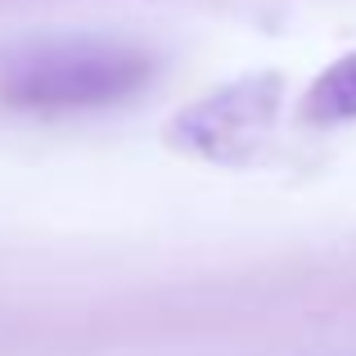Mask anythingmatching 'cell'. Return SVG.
Returning a JSON list of instances; mask_svg holds the SVG:
<instances>
[{
  "mask_svg": "<svg viewBox=\"0 0 356 356\" xmlns=\"http://www.w3.org/2000/svg\"><path fill=\"white\" fill-rule=\"evenodd\" d=\"M149 50L113 36H54L9 54L0 99L23 113H86L131 99L149 86Z\"/></svg>",
  "mask_w": 356,
  "mask_h": 356,
  "instance_id": "1",
  "label": "cell"
},
{
  "mask_svg": "<svg viewBox=\"0 0 356 356\" xmlns=\"http://www.w3.org/2000/svg\"><path fill=\"white\" fill-rule=\"evenodd\" d=\"M275 108H280V81L275 77H243L226 90H212L194 108H185L176 118L172 136L181 145H190L194 154L235 158V154H248L266 136Z\"/></svg>",
  "mask_w": 356,
  "mask_h": 356,
  "instance_id": "2",
  "label": "cell"
},
{
  "mask_svg": "<svg viewBox=\"0 0 356 356\" xmlns=\"http://www.w3.org/2000/svg\"><path fill=\"white\" fill-rule=\"evenodd\" d=\"M302 118L316 127H343L356 122V50L334 59L302 95Z\"/></svg>",
  "mask_w": 356,
  "mask_h": 356,
  "instance_id": "3",
  "label": "cell"
}]
</instances>
